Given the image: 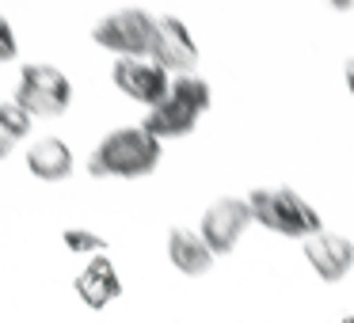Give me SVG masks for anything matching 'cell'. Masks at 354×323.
Instances as JSON below:
<instances>
[{"label":"cell","instance_id":"6da1fadb","mask_svg":"<svg viewBox=\"0 0 354 323\" xmlns=\"http://www.w3.org/2000/svg\"><path fill=\"white\" fill-rule=\"evenodd\" d=\"M156 164H160V141L141 126H122V130H111L95 145L88 171L100 179H141L153 175Z\"/></svg>","mask_w":354,"mask_h":323},{"label":"cell","instance_id":"7a4b0ae2","mask_svg":"<svg viewBox=\"0 0 354 323\" xmlns=\"http://www.w3.org/2000/svg\"><path fill=\"white\" fill-rule=\"evenodd\" d=\"M248 209H252V221L286 239H313L316 232H324L316 206L301 198L293 186H255L248 194Z\"/></svg>","mask_w":354,"mask_h":323},{"label":"cell","instance_id":"3957f363","mask_svg":"<svg viewBox=\"0 0 354 323\" xmlns=\"http://www.w3.org/2000/svg\"><path fill=\"white\" fill-rule=\"evenodd\" d=\"M209 84L202 77H176L171 92L160 107H153L141 122V130L153 133L156 141H171V137H187L198 126V118L209 110Z\"/></svg>","mask_w":354,"mask_h":323},{"label":"cell","instance_id":"277c9868","mask_svg":"<svg viewBox=\"0 0 354 323\" xmlns=\"http://www.w3.org/2000/svg\"><path fill=\"white\" fill-rule=\"evenodd\" d=\"M95 46L111 50L118 57H138L149 61L156 46V16L145 8H118L111 16H103L92 31Z\"/></svg>","mask_w":354,"mask_h":323},{"label":"cell","instance_id":"5b68a950","mask_svg":"<svg viewBox=\"0 0 354 323\" xmlns=\"http://www.w3.org/2000/svg\"><path fill=\"white\" fill-rule=\"evenodd\" d=\"M16 103L31 118H62L73 103V84L54 65H24L16 84Z\"/></svg>","mask_w":354,"mask_h":323},{"label":"cell","instance_id":"8992f818","mask_svg":"<svg viewBox=\"0 0 354 323\" xmlns=\"http://www.w3.org/2000/svg\"><path fill=\"white\" fill-rule=\"evenodd\" d=\"M252 228V209H248V198H217L214 206L202 213L198 236L206 239V247L217 255L236 251V244L244 239V232Z\"/></svg>","mask_w":354,"mask_h":323},{"label":"cell","instance_id":"52a82bcc","mask_svg":"<svg viewBox=\"0 0 354 323\" xmlns=\"http://www.w3.org/2000/svg\"><path fill=\"white\" fill-rule=\"evenodd\" d=\"M111 80H115V88L126 99L141 103V107H149V110L160 107L171 92L168 72L156 61H138V57H118V61L111 65Z\"/></svg>","mask_w":354,"mask_h":323},{"label":"cell","instance_id":"ba28073f","mask_svg":"<svg viewBox=\"0 0 354 323\" xmlns=\"http://www.w3.org/2000/svg\"><path fill=\"white\" fill-rule=\"evenodd\" d=\"M153 61L164 72H176V77H194V65H198V42L191 39L183 19L176 16H156V46H153Z\"/></svg>","mask_w":354,"mask_h":323},{"label":"cell","instance_id":"9c48e42d","mask_svg":"<svg viewBox=\"0 0 354 323\" xmlns=\"http://www.w3.org/2000/svg\"><path fill=\"white\" fill-rule=\"evenodd\" d=\"M305 259L320 282L335 285L354 270V244L339 232H316L313 239H305Z\"/></svg>","mask_w":354,"mask_h":323},{"label":"cell","instance_id":"30bf717a","mask_svg":"<svg viewBox=\"0 0 354 323\" xmlns=\"http://www.w3.org/2000/svg\"><path fill=\"white\" fill-rule=\"evenodd\" d=\"M73 289H77V297L84 300L88 308H95V312H100V308L111 304V300H118V293H122V282H118L115 262H111L107 255H95V259L77 274Z\"/></svg>","mask_w":354,"mask_h":323},{"label":"cell","instance_id":"8fae6325","mask_svg":"<svg viewBox=\"0 0 354 323\" xmlns=\"http://www.w3.org/2000/svg\"><path fill=\"white\" fill-rule=\"evenodd\" d=\"M168 259L179 274L202 277L214 266V251L206 247V239L198 236V228H171L168 232Z\"/></svg>","mask_w":354,"mask_h":323},{"label":"cell","instance_id":"7c38bea8","mask_svg":"<svg viewBox=\"0 0 354 323\" xmlns=\"http://www.w3.org/2000/svg\"><path fill=\"white\" fill-rule=\"evenodd\" d=\"M27 168L42 183H62L73 175V148L62 137H42L27 148Z\"/></svg>","mask_w":354,"mask_h":323},{"label":"cell","instance_id":"4fadbf2b","mask_svg":"<svg viewBox=\"0 0 354 323\" xmlns=\"http://www.w3.org/2000/svg\"><path fill=\"white\" fill-rule=\"evenodd\" d=\"M31 115H27L24 107H19L16 99L12 103H0V160H4V156L12 153V148L19 145V141L27 137V133H31Z\"/></svg>","mask_w":354,"mask_h":323},{"label":"cell","instance_id":"5bb4252c","mask_svg":"<svg viewBox=\"0 0 354 323\" xmlns=\"http://www.w3.org/2000/svg\"><path fill=\"white\" fill-rule=\"evenodd\" d=\"M65 247H69V251H77V255H103L107 251V239L100 236V232H88V228H65Z\"/></svg>","mask_w":354,"mask_h":323},{"label":"cell","instance_id":"9a60e30c","mask_svg":"<svg viewBox=\"0 0 354 323\" xmlns=\"http://www.w3.org/2000/svg\"><path fill=\"white\" fill-rule=\"evenodd\" d=\"M19 46H16V31H12V23L4 16H0V65L4 61H16Z\"/></svg>","mask_w":354,"mask_h":323},{"label":"cell","instance_id":"2e32d148","mask_svg":"<svg viewBox=\"0 0 354 323\" xmlns=\"http://www.w3.org/2000/svg\"><path fill=\"white\" fill-rule=\"evenodd\" d=\"M343 80H346V92H351V99H354V57L346 61V69H343Z\"/></svg>","mask_w":354,"mask_h":323},{"label":"cell","instance_id":"e0dca14e","mask_svg":"<svg viewBox=\"0 0 354 323\" xmlns=\"http://www.w3.org/2000/svg\"><path fill=\"white\" fill-rule=\"evenodd\" d=\"M343 323H354V315H343Z\"/></svg>","mask_w":354,"mask_h":323}]
</instances>
